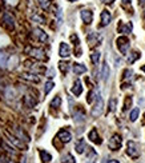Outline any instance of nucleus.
Instances as JSON below:
<instances>
[{"label":"nucleus","mask_w":145,"mask_h":163,"mask_svg":"<svg viewBox=\"0 0 145 163\" xmlns=\"http://www.w3.org/2000/svg\"><path fill=\"white\" fill-rule=\"evenodd\" d=\"M103 3H105V4H111V3H113L115 0H101Z\"/></svg>","instance_id":"obj_42"},{"label":"nucleus","mask_w":145,"mask_h":163,"mask_svg":"<svg viewBox=\"0 0 145 163\" xmlns=\"http://www.w3.org/2000/svg\"><path fill=\"white\" fill-rule=\"evenodd\" d=\"M130 104H132V98H130V96H126L125 103H124V110H128Z\"/></svg>","instance_id":"obj_31"},{"label":"nucleus","mask_w":145,"mask_h":163,"mask_svg":"<svg viewBox=\"0 0 145 163\" xmlns=\"http://www.w3.org/2000/svg\"><path fill=\"white\" fill-rule=\"evenodd\" d=\"M111 20H112L111 12H109V11H107V9H104L103 12H101V25L105 27V25H108L111 23Z\"/></svg>","instance_id":"obj_11"},{"label":"nucleus","mask_w":145,"mask_h":163,"mask_svg":"<svg viewBox=\"0 0 145 163\" xmlns=\"http://www.w3.org/2000/svg\"><path fill=\"white\" fill-rule=\"evenodd\" d=\"M4 64H5V55L0 54V66H4Z\"/></svg>","instance_id":"obj_40"},{"label":"nucleus","mask_w":145,"mask_h":163,"mask_svg":"<svg viewBox=\"0 0 145 163\" xmlns=\"http://www.w3.org/2000/svg\"><path fill=\"white\" fill-rule=\"evenodd\" d=\"M88 163H95V162H88Z\"/></svg>","instance_id":"obj_49"},{"label":"nucleus","mask_w":145,"mask_h":163,"mask_svg":"<svg viewBox=\"0 0 145 163\" xmlns=\"http://www.w3.org/2000/svg\"><path fill=\"white\" fill-rule=\"evenodd\" d=\"M40 158L43 162H51V159H52V157H51V154H48L47 151L44 150H40Z\"/></svg>","instance_id":"obj_22"},{"label":"nucleus","mask_w":145,"mask_h":163,"mask_svg":"<svg viewBox=\"0 0 145 163\" xmlns=\"http://www.w3.org/2000/svg\"><path fill=\"white\" fill-rule=\"evenodd\" d=\"M100 56H101V54L99 52V51H95V52L90 54V60H92L93 64H97V63H99Z\"/></svg>","instance_id":"obj_21"},{"label":"nucleus","mask_w":145,"mask_h":163,"mask_svg":"<svg viewBox=\"0 0 145 163\" xmlns=\"http://www.w3.org/2000/svg\"><path fill=\"white\" fill-rule=\"evenodd\" d=\"M34 34H35V36L40 40L41 43H47V42H48V35H47L44 31H41L40 28H35L34 29Z\"/></svg>","instance_id":"obj_12"},{"label":"nucleus","mask_w":145,"mask_h":163,"mask_svg":"<svg viewBox=\"0 0 145 163\" xmlns=\"http://www.w3.org/2000/svg\"><path fill=\"white\" fill-rule=\"evenodd\" d=\"M28 51H30L31 56L39 59V60H44V59H45V54H44V51H43V50H39V48H32V50H28Z\"/></svg>","instance_id":"obj_8"},{"label":"nucleus","mask_w":145,"mask_h":163,"mask_svg":"<svg viewBox=\"0 0 145 163\" xmlns=\"http://www.w3.org/2000/svg\"><path fill=\"white\" fill-rule=\"evenodd\" d=\"M88 138H89V140H92V142L96 143V144H101V142H103V140L100 139L99 134H97V130H96V128H92V130H90L89 134H88Z\"/></svg>","instance_id":"obj_13"},{"label":"nucleus","mask_w":145,"mask_h":163,"mask_svg":"<svg viewBox=\"0 0 145 163\" xmlns=\"http://www.w3.org/2000/svg\"><path fill=\"white\" fill-rule=\"evenodd\" d=\"M141 71H144V72H145V66H143V67H141Z\"/></svg>","instance_id":"obj_46"},{"label":"nucleus","mask_w":145,"mask_h":163,"mask_svg":"<svg viewBox=\"0 0 145 163\" xmlns=\"http://www.w3.org/2000/svg\"><path fill=\"white\" fill-rule=\"evenodd\" d=\"M103 108H104V102H103V98L100 96V94H96V104L95 107L92 108V115L93 116H100L103 114Z\"/></svg>","instance_id":"obj_2"},{"label":"nucleus","mask_w":145,"mask_h":163,"mask_svg":"<svg viewBox=\"0 0 145 163\" xmlns=\"http://www.w3.org/2000/svg\"><path fill=\"white\" fill-rule=\"evenodd\" d=\"M61 163H76V161H75V158L72 157L71 154H67L63 158V162H61Z\"/></svg>","instance_id":"obj_27"},{"label":"nucleus","mask_w":145,"mask_h":163,"mask_svg":"<svg viewBox=\"0 0 145 163\" xmlns=\"http://www.w3.org/2000/svg\"><path fill=\"white\" fill-rule=\"evenodd\" d=\"M59 68H60V71L63 74H67L68 70H69V66H68L67 62H60L59 63Z\"/></svg>","instance_id":"obj_26"},{"label":"nucleus","mask_w":145,"mask_h":163,"mask_svg":"<svg viewBox=\"0 0 145 163\" xmlns=\"http://www.w3.org/2000/svg\"><path fill=\"white\" fill-rule=\"evenodd\" d=\"M76 151H77V154H83L84 153V150H87V144H85V140L84 139H80L77 143H76Z\"/></svg>","instance_id":"obj_16"},{"label":"nucleus","mask_w":145,"mask_h":163,"mask_svg":"<svg viewBox=\"0 0 145 163\" xmlns=\"http://www.w3.org/2000/svg\"><path fill=\"white\" fill-rule=\"evenodd\" d=\"M32 20H35V21H37V23H44V19H43L41 16H39V15H35L34 17H32Z\"/></svg>","instance_id":"obj_37"},{"label":"nucleus","mask_w":145,"mask_h":163,"mask_svg":"<svg viewBox=\"0 0 145 163\" xmlns=\"http://www.w3.org/2000/svg\"><path fill=\"white\" fill-rule=\"evenodd\" d=\"M139 114H140V110L139 108H133L132 111H130V115H129V119L132 122L137 120V118H139Z\"/></svg>","instance_id":"obj_23"},{"label":"nucleus","mask_w":145,"mask_h":163,"mask_svg":"<svg viewBox=\"0 0 145 163\" xmlns=\"http://www.w3.org/2000/svg\"><path fill=\"white\" fill-rule=\"evenodd\" d=\"M126 154H128L130 158H133V159L139 158V157H140L139 146H137V144H136L135 142L129 140V142H128V147H126Z\"/></svg>","instance_id":"obj_3"},{"label":"nucleus","mask_w":145,"mask_h":163,"mask_svg":"<svg viewBox=\"0 0 145 163\" xmlns=\"http://www.w3.org/2000/svg\"><path fill=\"white\" fill-rule=\"evenodd\" d=\"M122 3L124 4H130V0H122Z\"/></svg>","instance_id":"obj_43"},{"label":"nucleus","mask_w":145,"mask_h":163,"mask_svg":"<svg viewBox=\"0 0 145 163\" xmlns=\"http://www.w3.org/2000/svg\"><path fill=\"white\" fill-rule=\"evenodd\" d=\"M4 147H5V150H7V151H8V153H12V154H16V151H15V150H13V147H9V146H8V144H7V143H4Z\"/></svg>","instance_id":"obj_39"},{"label":"nucleus","mask_w":145,"mask_h":163,"mask_svg":"<svg viewBox=\"0 0 145 163\" xmlns=\"http://www.w3.org/2000/svg\"><path fill=\"white\" fill-rule=\"evenodd\" d=\"M23 78L27 80H31V82H35V83H39L40 82V78L35 74H23Z\"/></svg>","instance_id":"obj_20"},{"label":"nucleus","mask_w":145,"mask_h":163,"mask_svg":"<svg viewBox=\"0 0 145 163\" xmlns=\"http://www.w3.org/2000/svg\"><path fill=\"white\" fill-rule=\"evenodd\" d=\"M57 139H60L61 142H64V143H68V142H71L72 135L67 130H61V131H59V134H57Z\"/></svg>","instance_id":"obj_7"},{"label":"nucleus","mask_w":145,"mask_h":163,"mask_svg":"<svg viewBox=\"0 0 145 163\" xmlns=\"http://www.w3.org/2000/svg\"><path fill=\"white\" fill-rule=\"evenodd\" d=\"M39 3H40L41 8H44V9H48V8H49V6H51L49 0H39Z\"/></svg>","instance_id":"obj_29"},{"label":"nucleus","mask_w":145,"mask_h":163,"mask_svg":"<svg viewBox=\"0 0 145 163\" xmlns=\"http://www.w3.org/2000/svg\"><path fill=\"white\" fill-rule=\"evenodd\" d=\"M108 163H120V162H118V161H116V159H113V161H109Z\"/></svg>","instance_id":"obj_44"},{"label":"nucleus","mask_w":145,"mask_h":163,"mask_svg":"<svg viewBox=\"0 0 145 163\" xmlns=\"http://www.w3.org/2000/svg\"><path fill=\"white\" fill-rule=\"evenodd\" d=\"M59 54L61 58H68L71 55V47L68 46L67 43H60V50Z\"/></svg>","instance_id":"obj_10"},{"label":"nucleus","mask_w":145,"mask_h":163,"mask_svg":"<svg viewBox=\"0 0 145 163\" xmlns=\"http://www.w3.org/2000/svg\"><path fill=\"white\" fill-rule=\"evenodd\" d=\"M75 120L76 122H83V120H84V114H83V112H80V114L76 112L75 114Z\"/></svg>","instance_id":"obj_32"},{"label":"nucleus","mask_w":145,"mask_h":163,"mask_svg":"<svg viewBox=\"0 0 145 163\" xmlns=\"http://www.w3.org/2000/svg\"><path fill=\"white\" fill-rule=\"evenodd\" d=\"M139 58H140V54H139V52H136V51H135V52H132V54L129 55V58H128V63H129V64H132V63H135Z\"/></svg>","instance_id":"obj_25"},{"label":"nucleus","mask_w":145,"mask_h":163,"mask_svg":"<svg viewBox=\"0 0 145 163\" xmlns=\"http://www.w3.org/2000/svg\"><path fill=\"white\" fill-rule=\"evenodd\" d=\"M132 71H130V70H125L124 71V76H122V79H128V78H130L132 76Z\"/></svg>","instance_id":"obj_38"},{"label":"nucleus","mask_w":145,"mask_h":163,"mask_svg":"<svg viewBox=\"0 0 145 163\" xmlns=\"http://www.w3.org/2000/svg\"><path fill=\"white\" fill-rule=\"evenodd\" d=\"M143 123L145 124V114H144V122H143Z\"/></svg>","instance_id":"obj_47"},{"label":"nucleus","mask_w":145,"mask_h":163,"mask_svg":"<svg viewBox=\"0 0 145 163\" xmlns=\"http://www.w3.org/2000/svg\"><path fill=\"white\" fill-rule=\"evenodd\" d=\"M95 94H96L95 91H89V92H88V98H87V102H88V103H92V102H93V96H95Z\"/></svg>","instance_id":"obj_35"},{"label":"nucleus","mask_w":145,"mask_h":163,"mask_svg":"<svg viewBox=\"0 0 145 163\" xmlns=\"http://www.w3.org/2000/svg\"><path fill=\"white\" fill-rule=\"evenodd\" d=\"M80 15H81L83 21H84L85 24H90V23H92L93 13H92V11H90V9H83L81 12H80Z\"/></svg>","instance_id":"obj_6"},{"label":"nucleus","mask_w":145,"mask_h":163,"mask_svg":"<svg viewBox=\"0 0 145 163\" xmlns=\"http://www.w3.org/2000/svg\"><path fill=\"white\" fill-rule=\"evenodd\" d=\"M0 163H13V161L8 157H5V155H2L0 157Z\"/></svg>","instance_id":"obj_30"},{"label":"nucleus","mask_w":145,"mask_h":163,"mask_svg":"<svg viewBox=\"0 0 145 163\" xmlns=\"http://www.w3.org/2000/svg\"><path fill=\"white\" fill-rule=\"evenodd\" d=\"M7 136H8V139H9V142H11V143H15L17 147H20V149H21V147H24V149H25V144H24L23 142H20V140L17 139L16 136H13V135H9V134H7Z\"/></svg>","instance_id":"obj_19"},{"label":"nucleus","mask_w":145,"mask_h":163,"mask_svg":"<svg viewBox=\"0 0 145 163\" xmlns=\"http://www.w3.org/2000/svg\"><path fill=\"white\" fill-rule=\"evenodd\" d=\"M116 108V99H111L109 100V112H113Z\"/></svg>","instance_id":"obj_33"},{"label":"nucleus","mask_w":145,"mask_h":163,"mask_svg":"<svg viewBox=\"0 0 145 163\" xmlns=\"http://www.w3.org/2000/svg\"><path fill=\"white\" fill-rule=\"evenodd\" d=\"M3 21H4V24L7 25V28H8V29H13V28H15V20H13V17L11 16L9 13H4V15H3Z\"/></svg>","instance_id":"obj_9"},{"label":"nucleus","mask_w":145,"mask_h":163,"mask_svg":"<svg viewBox=\"0 0 145 163\" xmlns=\"http://www.w3.org/2000/svg\"><path fill=\"white\" fill-rule=\"evenodd\" d=\"M21 163H27V159L23 158V159H21Z\"/></svg>","instance_id":"obj_45"},{"label":"nucleus","mask_w":145,"mask_h":163,"mask_svg":"<svg viewBox=\"0 0 145 163\" xmlns=\"http://www.w3.org/2000/svg\"><path fill=\"white\" fill-rule=\"evenodd\" d=\"M60 104H61V98H60V96H55V98L52 99V102H51V107H53V108L60 107Z\"/></svg>","instance_id":"obj_24"},{"label":"nucleus","mask_w":145,"mask_h":163,"mask_svg":"<svg viewBox=\"0 0 145 163\" xmlns=\"http://www.w3.org/2000/svg\"><path fill=\"white\" fill-rule=\"evenodd\" d=\"M71 40H72V42H73L75 44H76V46H79V43H80V40H79V38H77V35H71Z\"/></svg>","instance_id":"obj_36"},{"label":"nucleus","mask_w":145,"mask_h":163,"mask_svg":"<svg viewBox=\"0 0 145 163\" xmlns=\"http://www.w3.org/2000/svg\"><path fill=\"white\" fill-rule=\"evenodd\" d=\"M139 4L143 7V8H145V0H139Z\"/></svg>","instance_id":"obj_41"},{"label":"nucleus","mask_w":145,"mask_h":163,"mask_svg":"<svg viewBox=\"0 0 145 163\" xmlns=\"http://www.w3.org/2000/svg\"><path fill=\"white\" fill-rule=\"evenodd\" d=\"M121 144H122L121 136L118 135V134H115V135H112V138L109 139V143H108V146H109L111 150L117 151V150L121 147Z\"/></svg>","instance_id":"obj_4"},{"label":"nucleus","mask_w":145,"mask_h":163,"mask_svg":"<svg viewBox=\"0 0 145 163\" xmlns=\"http://www.w3.org/2000/svg\"><path fill=\"white\" fill-rule=\"evenodd\" d=\"M118 31L122 32V34H129V32L132 31V24H130V23H128V24L120 23V24H118Z\"/></svg>","instance_id":"obj_18"},{"label":"nucleus","mask_w":145,"mask_h":163,"mask_svg":"<svg viewBox=\"0 0 145 163\" xmlns=\"http://www.w3.org/2000/svg\"><path fill=\"white\" fill-rule=\"evenodd\" d=\"M108 78H109V66H108V63L105 62L103 64V70H101V79L104 82H107Z\"/></svg>","instance_id":"obj_15"},{"label":"nucleus","mask_w":145,"mask_h":163,"mask_svg":"<svg viewBox=\"0 0 145 163\" xmlns=\"http://www.w3.org/2000/svg\"><path fill=\"white\" fill-rule=\"evenodd\" d=\"M53 87H55V83H53V82H47L45 87H44V92H45V94H49V91L52 90Z\"/></svg>","instance_id":"obj_28"},{"label":"nucleus","mask_w":145,"mask_h":163,"mask_svg":"<svg viewBox=\"0 0 145 163\" xmlns=\"http://www.w3.org/2000/svg\"><path fill=\"white\" fill-rule=\"evenodd\" d=\"M81 92H83L81 82L80 80H76L75 84H73V87H72V94L76 95V96H79V95H81Z\"/></svg>","instance_id":"obj_14"},{"label":"nucleus","mask_w":145,"mask_h":163,"mask_svg":"<svg viewBox=\"0 0 145 163\" xmlns=\"http://www.w3.org/2000/svg\"><path fill=\"white\" fill-rule=\"evenodd\" d=\"M116 44H117V48L118 51L122 54V55H126L128 54V50H129V39L125 38V36H121L116 40Z\"/></svg>","instance_id":"obj_1"},{"label":"nucleus","mask_w":145,"mask_h":163,"mask_svg":"<svg viewBox=\"0 0 145 163\" xmlns=\"http://www.w3.org/2000/svg\"><path fill=\"white\" fill-rule=\"evenodd\" d=\"M16 131H17V134H19V136H20V138H24V140H25V142H28V140H30V138H28V136H27V135H25V134H24V132H23V131H21V130H19V128H16Z\"/></svg>","instance_id":"obj_34"},{"label":"nucleus","mask_w":145,"mask_h":163,"mask_svg":"<svg viewBox=\"0 0 145 163\" xmlns=\"http://www.w3.org/2000/svg\"><path fill=\"white\" fill-rule=\"evenodd\" d=\"M73 72L76 74V75H80V74H84L87 72V67L83 64H79V63H76V64H73Z\"/></svg>","instance_id":"obj_17"},{"label":"nucleus","mask_w":145,"mask_h":163,"mask_svg":"<svg viewBox=\"0 0 145 163\" xmlns=\"http://www.w3.org/2000/svg\"><path fill=\"white\" fill-rule=\"evenodd\" d=\"M87 40H88V46L90 48H93V47H96L97 44H100L101 36L99 34H96V32H90V34L87 36Z\"/></svg>","instance_id":"obj_5"},{"label":"nucleus","mask_w":145,"mask_h":163,"mask_svg":"<svg viewBox=\"0 0 145 163\" xmlns=\"http://www.w3.org/2000/svg\"><path fill=\"white\" fill-rule=\"evenodd\" d=\"M69 2H76V0H69Z\"/></svg>","instance_id":"obj_48"}]
</instances>
